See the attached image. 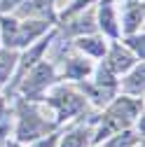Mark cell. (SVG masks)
Returning a JSON list of instances; mask_svg holds the SVG:
<instances>
[{
	"label": "cell",
	"instance_id": "ba28073f",
	"mask_svg": "<svg viewBox=\"0 0 145 147\" xmlns=\"http://www.w3.org/2000/svg\"><path fill=\"white\" fill-rule=\"evenodd\" d=\"M143 24V3L138 0H131L129 5L124 7V33L133 35Z\"/></svg>",
	"mask_w": 145,
	"mask_h": 147
},
{
	"label": "cell",
	"instance_id": "8992f818",
	"mask_svg": "<svg viewBox=\"0 0 145 147\" xmlns=\"http://www.w3.org/2000/svg\"><path fill=\"white\" fill-rule=\"evenodd\" d=\"M133 63H136V56H133V54H129L126 49H122L119 45H115V47H112L110 56H108V61H105V65L110 68V70L115 72V75H117V72L129 70Z\"/></svg>",
	"mask_w": 145,
	"mask_h": 147
},
{
	"label": "cell",
	"instance_id": "ac0fdd59",
	"mask_svg": "<svg viewBox=\"0 0 145 147\" xmlns=\"http://www.w3.org/2000/svg\"><path fill=\"white\" fill-rule=\"evenodd\" d=\"M133 140H136V138H133L131 133H119L110 145H108V147H131V145H133Z\"/></svg>",
	"mask_w": 145,
	"mask_h": 147
},
{
	"label": "cell",
	"instance_id": "2e32d148",
	"mask_svg": "<svg viewBox=\"0 0 145 147\" xmlns=\"http://www.w3.org/2000/svg\"><path fill=\"white\" fill-rule=\"evenodd\" d=\"M87 136H89L87 131H75V133H70V136L63 138L61 147H87V140H89Z\"/></svg>",
	"mask_w": 145,
	"mask_h": 147
},
{
	"label": "cell",
	"instance_id": "3957f363",
	"mask_svg": "<svg viewBox=\"0 0 145 147\" xmlns=\"http://www.w3.org/2000/svg\"><path fill=\"white\" fill-rule=\"evenodd\" d=\"M47 124H45V119L35 112V110H26L24 107V112H21V124H19V140H38V138H42L45 136V131H47Z\"/></svg>",
	"mask_w": 145,
	"mask_h": 147
},
{
	"label": "cell",
	"instance_id": "ffe728a7",
	"mask_svg": "<svg viewBox=\"0 0 145 147\" xmlns=\"http://www.w3.org/2000/svg\"><path fill=\"white\" fill-rule=\"evenodd\" d=\"M0 115H3V103H0Z\"/></svg>",
	"mask_w": 145,
	"mask_h": 147
},
{
	"label": "cell",
	"instance_id": "4fadbf2b",
	"mask_svg": "<svg viewBox=\"0 0 145 147\" xmlns=\"http://www.w3.org/2000/svg\"><path fill=\"white\" fill-rule=\"evenodd\" d=\"M77 47L82 51H89L91 56H103V54H105V42L101 38H80Z\"/></svg>",
	"mask_w": 145,
	"mask_h": 147
},
{
	"label": "cell",
	"instance_id": "9a60e30c",
	"mask_svg": "<svg viewBox=\"0 0 145 147\" xmlns=\"http://www.w3.org/2000/svg\"><path fill=\"white\" fill-rule=\"evenodd\" d=\"M49 47V40H42L38 47H33L30 51H26V56L21 59V72H26V68H33L35 63H38V59H40V54L45 51Z\"/></svg>",
	"mask_w": 145,
	"mask_h": 147
},
{
	"label": "cell",
	"instance_id": "9c48e42d",
	"mask_svg": "<svg viewBox=\"0 0 145 147\" xmlns=\"http://www.w3.org/2000/svg\"><path fill=\"white\" fill-rule=\"evenodd\" d=\"M51 3L54 0H26L19 5V14L24 16H42V19H51Z\"/></svg>",
	"mask_w": 145,
	"mask_h": 147
},
{
	"label": "cell",
	"instance_id": "e0dca14e",
	"mask_svg": "<svg viewBox=\"0 0 145 147\" xmlns=\"http://www.w3.org/2000/svg\"><path fill=\"white\" fill-rule=\"evenodd\" d=\"M126 45H129V47L133 49V56L143 61V33H140V35H131Z\"/></svg>",
	"mask_w": 145,
	"mask_h": 147
},
{
	"label": "cell",
	"instance_id": "5b68a950",
	"mask_svg": "<svg viewBox=\"0 0 145 147\" xmlns=\"http://www.w3.org/2000/svg\"><path fill=\"white\" fill-rule=\"evenodd\" d=\"M49 28L47 19H38V21H26V24H16V35H14V47H28L35 38Z\"/></svg>",
	"mask_w": 145,
	"mask_h": 147
},
{
	"label": "cell",
	"instance_id": "30bf717a",
	"mask_svg": "<svg viewBox=\"0 0 145 147\" xmlns=\"http://www.w3.org/2000/svg\"><path fill=\"white\" fill-rule=\"evenodd\" d=\"M82 89H84V94L91 98L96 105H105L108 100L112 98V86H101V84L91 86V84H82Z\"/></svg>",
	"mask_w": 145,
	"mask_h": 147
},
{
	"label": "cell",
	"instance_id": "52a82bcc",
	"mask_svg": "<svg viewBox=\"0 0 145 147\" xmlns=\"http://www.w3.org/2000/svg\"><path fill=\"white\" fill-rule=\"evenodd\" d=\"M98 24L103 28V33H108L110 38H117L119 28H117V19H115V9H112V0H105L98 7Z\"/></svg>",
	"mask_w": 145,
	"mask_h": 147
},
{
	"label": "cell",
	"instance_id": "6da1fadb",
	"mask_svg": "<svg viewBox=\"0 0 145 147\" xmlns=\"http://www.w3.org/2000/svg\"><path fill=\"white\" fill-rule=\"evenodd\" d=\"M138 107H140V100L138 98H119L110 105V110H108V115H105V124L101 126V131H98V140L101 138H108L110 133L119 131L122 126L126 124H131V119L138 115Z\"/></svg>",
	"mask_w": 145,
	"mask_h": 147
},
{
	"label": "cell",
	"instance_id": "5bb4252c",
	"mask_svg": "<svg viewBox=\"0 0 145 147\" xmlns=\"http://www.w3.org/2000/svg\"><path fill=\"white\" fill-rule=\"evenodd\" d=\"M87 72H91V65L82 59H70L68 61V68H66V77H72V80H82Z\"/></svg>",
	"mask_w": 145,
	"mask_h": 147
},
{
	"label": "cell",
	"instance_id": "7c38bea8",
	"mask_svg": "<svg viewBox=\"0 0 145 147\" xmlns=\"http://www.w3.org/2000/svg\"><path fill=\"white\" fill-rule=\"evenodd\" d=\"M16 63V54L12 49H5V51H0V86H3L9 77V72Z\"/></svg>",
	"mask_w": 145,
	"mask_h": 147
},
{
	"label": "cell",
	"instance_id": "277c9868",
	"mask_svg": "<svg viewBox=\"0 0 145 147\" xmlns=\"http://www.w3.org/2000/svg\"><path fill=\"white\" fill-rule=\"evenodd\" d=\"M54 80V70H51V65H47V63H35L33 68H30V72H28V77H26V82H24V91L28 96H38V94H42V91L47 89V84Z\"/></svg>",
	"mask_w": 145,
	"mask_h": 147
},
{
	"label": "cell",
	"instance_id": "7a4b0ae2",
	"mask_svg": "<svg viewBox=\"0 0 145 147\" xmlns=\"http://www.w3.org/2000/svg\"><path fill=\"white\" fill-rule=\"evenodd\" d=\"M49 103L56 107L59 119H68V117L77 115L80 110L84 107V98H80L75 91H70V89H56L49 96Z\"/></svg>",
	"mask_w": 145,
	"mask_h": 147
},
{
	"label": "cell",
	"instance_id": "44dd1931",
	"mask_svg": "<svg viewBox=\"0 0 145 147\" xmlns=\"http://www.w3.org/2000/svg\"><path fill=\"white\" fill-rule=\"evenodd\" d=\"M9 147H16V145H9Z\"/></svg>",
	"mask_w": 145,
	"mask_h": 147
},
{
	"label": "cell",
	"instance_id": "d6986e66",
	"mask_svg": "<svg viewBox=\"0 0 145 147\" xmlns=\"http://www.w3.org/2000/svg\"><path fill=\"white\" fill-rule=\"evenodd\" d=\"M21 3H24V0H3V3H0V9H3V12H7V9L19 7Z\"/></svg>",
	"mask_w": 145,
	"mask_h": 147
},
{
	"label": "cell",
	"instance_id": "8fae6325",
	"mask_svg": "<svg viewBox=\"0 0 145 147\" xmlns=\"http://www.w3.org/2000/svg\"><path fill=\"white\" fill-rule=\"evenodd\" d=\"M124 91L131 96H143V63L133 68V72L124 80Z\"/></svg>",
	"mask_w": 145,
	"mask_h": 147
}]
</instances>
